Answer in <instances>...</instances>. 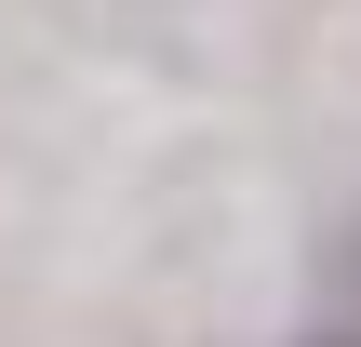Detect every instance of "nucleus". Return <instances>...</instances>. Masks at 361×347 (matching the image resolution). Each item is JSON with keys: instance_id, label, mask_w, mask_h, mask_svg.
<instances>
[{"instance_id": "obj_1", "label": "nucleus", "mask_w": 361, "mask_h": 347, "mask_svg": "<svg viewBox=\"0 0 361 347\" xmlns=\"http://www.w3.org/2000/svg\"><path fill=\"white\" fill-rule=\"evenodd\" d=\"M308 347H361V334H308Z\"/></svg>"}]
</instances>
